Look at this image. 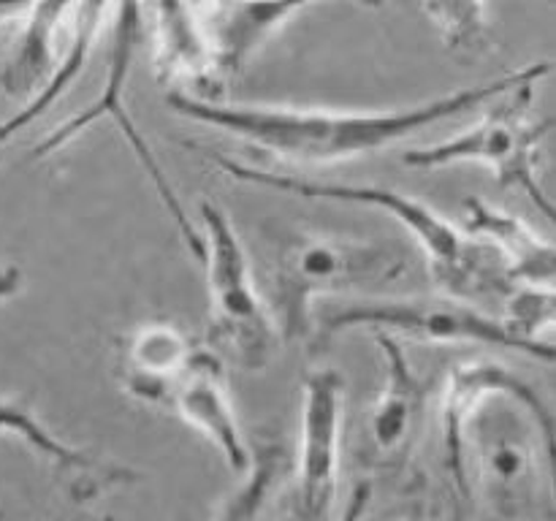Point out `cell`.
Returning <instances> with one entry per match:
<instances>
[{"instance_id": "cell-15", "label": "cell", "mask_w": 556, "mask_h": 521, "mask_svg": "<svg viewBox=\"0 0 556 521\" xmlns=\"http://www.w3.org/2000/svg\"><path fill=\"white\" fill-rule=\"evenodd\" d=\"M465 228L470 237L481 239V242L492 244L497 250L510 282L554 285V244L543 239L541 233L532 231L521 217L470 195L465 201Z\"/></svg>"}, {"instance_id": "cell-2", "label": "cell", "mask_w": 556, "mask_h": 521, "mask_svg": "<svg viewBox=\"0 0 556 521\" xmlns=\"http://www.w3.org/2000/svg\"><path fill=\"white\" fill-rule=\"evenodd\" d=\"M212 163L228 177L239 179V182L258 185V188L280 190V193L299 195V199L340 201V204H362L389 212L418 239V244L427 253L434 282L448 296L476 298L483 296V293H500L503 296L514 285L508 271H505L503 258H500L492 244L470 237L467 231H459L454 223L445 220L440 212L418 201L416 195L400 193V190L383 188V185L313 182V179L286 177V174L244 166L233 157L220 155H212Z\"/></svg>"}, {"instance_id": "cell-10", "label": "cell", "mask_w": 556, "mask_h": 521, "mask_svg": "<svg viewBox=\"0 0 556 521\" xmlns=\"http://www.w3.org/2000/svg\"><path fill=\"white\" fill-rule=\"evenodd\" d=\"M168 405L185 423H190L195 432L204 434L220 450V456L233 472L242 475L248 470L250 445L244 440L237 416H233L226 372H223V364L215 353L195 347L190 361L174 380Z\"/></svg>"}, {"instance_id": "cell-4", "label": "cell", "mask_w": 556, "mask_h": 521, "mask_svg": "<svg viewBox=\"0 0 556 521\" xmlns=\"http://www.w3.org/2000/svg\"><path fill=\"white\" fill-rule=\"evenodd\" d=\"M141 33H144V0H112V14H109V65H106V81H103V90L85 112L74 114L71 119H65L60 128H54L47 139L38 141L33 147L30 157L33 161H43V157L54 155V152L65 150L74 139H79L87 128H92L101 119H112L114 128L123 134V139L128 141L130 152L136 155L139 166L144 168V174L150 177L152 188H155L157 199H161L163 209L172 217L174 228L179 231V239L188 247V253L193 255L199 264H204L206 258V244L204 233L195 228V223L190 220L188 212H185L182 201H179L177 188L172 185V179L166 177V168L161 166V161L152 152L150 141L144 139V134L139 130L136 119L130 117L128 103H125V92H128V79L130 68H134L136 47L141 41Z\"/></svg>"}, {"instance_id": "cell-22", "label": "cell", "mask_w": 556, "mask_h": 521, "mask_svg": "<svg viewBox=\"0 0 556 521\" xmlns=\"http://www.w3.org/2000/svg\"><path fill=\"white\" fill-rule=\"evenodd\" d=\"M33 0H0V30L9 25H22Z\"/></svg>"}, {"instance_id": "cell-5", "label": "cell", "mask_w": 556, "mask_h": 521, "mask_svg": "<svg viewBox=\"0 0 556 521\" xmlns=\"http://www.w3.org/2000/svg\"><path fill=\"white\" fill-rule=\"evenodd\" d=\"M351 329L405 334L445 345H489L519 351L541 361H554V345H535L510 329L505 318L478 309L470 298L413 296V298H353L329 309L313 323V351H324L334 336Z\"/></svg>"}, {"instance_id": "cell-20", "label": "cell", "mask_w": 556, "mask_h": 521, "mask_svg": "<svg viewBox=\"0 0 556 521\" xmlns=\"http://www.w3.org/2000/svg\"><path fill=\"white\" fill-rule=\"evenodd\" d=\"M503 296L505 323L535 345H552L548 340H543V329H552L554 323V285L514 282Z\"/></svg>"}, {"instance_id": "cell-13", "label": "cell", "mask_w": 556, "mask_h": 521, "mask_svg": "<svg viewBox=\"0 0 556 521\" xmlns=\"http://www.w3.org/2000/svg\"><path fill=\"white\" fill-rule=\"evenodd\" d=\"M155 76L163 87L174 90L182 81L210 85L217 68L201 0H155Z\"/></svg>"}, {"instance_id": "cell-16", "label": "cell", "mask_w": 556, "mask_h": 521, "mask_svg": "<svg viewBox=\"0 0 556 521\" xmlns=\"http://www.w3.org/2000/svg\"><path fill=\"white\" fill-rule=\"evenodd\" d=\"M195 347L182 329L172 323H144L123 345L119 378L130 396L150 405H168L174 380L190 361Z\"/></svg>"}, {"instance_id": "cell-3", "label": "cell", "mask_w": 556, "mask_h": 521, "mask_svg": "<svg viewBox=\"0 0 556 521\" xmlns=\"http://www.w3.org/2000/svg\"><path fill=\"white\" fill-rule=\"evenodd\" d=\"M405 255L380 242L299 231L286 237L269 266V309L280 340L313 336L315 302L334 293L383 285L405 275Z\"/></svg>"}, {"instance_id": "cell-1", "label": "cell", "mask_w": 556, "mask_h": 521, "mask_svg": "<svg viewBox=\"0 0 556 521\" xmlns=\"http://www.w3.org/2000/svg\"><path fill=\"white\" fill-rule=\"evenodd\" d=\"M552 60H538L525 68L508 71L486 85L467 87L448 96L429 98L416 106L402 109H315V106H258V103H220L185 90H168L166 106L195 125H206L233 136L248 147L291 163L353 161L375 155L400 139L424 128L481 112L514 87L541 81L552 74Z\"/></svg>"}, {"instance_id": "cell-18", "label": "cell", "mask_w": 556, "mask_h": 521, "mask_svg": "<svg viewBox=\"0 0 556 521\" xmlns=\"http://www.w3.org/2000/svg\"><path fill=\"white\" fill-rule=\"evenodd\" d=\"M424 14L456 54H478L489 47L486 0H424Z\"/></svg>"}, {"instance_id": "cell-11", "label": "cell", "mask_w": 556, "mask_h": 521, "mask_svg": "<svg viewBox=\"0 0 556 521\" xmlns=\"http://www.w3.org/2000/svg\"><path fill=\"white\" fill-rule=\"evenodd\" d=\"M315 0H201L220 74H237L282 30L299 11ZM364 9H380L386 0H356Z\"/></svg>"}, {"instance_id": "cell-19", "label": "cell", "mask_w": 556, "mask_h": 521, "mask_svg": "<svg viewBox=\"0 0 556 521\" xmlns=\"http://www.w3.org/2000/svg\"><path fill=\"white\" fill-rule=\"evenodd\" d=\"M282 472H286V448L275 443L261 445L258 450L250 448V465L242 472V486L226 499V505L217 510V516L220 519H253L261 510V505L275 492Z\"/></svg>"}, {"instance_id": "cell-9", "label": "cell", "mask_w": 556, "mask_h": 521, "mask_svg": "<svg viewBox=\"0 0 556 521\" xmlns=\"http://www.w3.org/2000/svg\"><path fill=\"white\" fill-rule=\"evenodd\" d=\"M345 378L318 367L302 383V443L296 467V516L320 521L331 516L340 488V443Z\"/></svg>"}, {"instance_id": "cell-6", "label": "cell", "mask_w": 556, "mask_h": 521, "mask_svg": "<svg viewBox=\"0 0 556 521\" xmlns=\"http://www.w3.org/2000/svg\"><path fill=\"white\" fill-rule=\"evenodd\" d=\"M538 81H525L486 106V114L465 134L438 141L429 147H416L402 155L405 166L413 168H445L454 163H483L494 171L503 190H521L532 204L554 220V204L538 177L541 141L552 130V119L532 123L527 117L532 92Z\"/></svg>"}, {"instance_id": "cell-7", "label": "cell", "mask_w": 556, "mask_h": 521, "mask_svg": "<svg viewBox=\"0 0 556 521\" xmlns=\"http://www.w3.org/2000/svg\"><path fill=\"white\" fill-rule=\"evenodd\" d=\"M206 244L212 340L244 369H264L280 342L271 309L250 271L248 253L220 206L204 201L199 209Z\"/></svg>"}, {"instance_id": "cell-21", "label": "cell", "mask_w": 556, "mask_h": 521, "mask_svg": "<svg viewBox=\"0 0 556 521\" xmlns=\"http://www.w3.org/2000/svg\"><path fill=\"white\" fill-rule=\"evenodd\" d=\"M25 285V271L20 269L16 264H3L0 266V304L14 298L16 293L22 291Z\"/></svg>"}, {"instance_id": "cell-14", "label": "cell", "mask_w": 556, "mask_h": 521, "mask_svg": "<svg viewBox=\"0 0 556 521\" xmlns=\"http://www.w3.org/2000/svg\"><path fill=\"white\" fill-rule=\"evenodd\" d=\"M79 0H33L22 20L20 38L0 68V92L9 98H33L54 74L68 41Z\"/></svg>"}, {"instance_id": "cell-12", "label": "cell", "mask_w": 556, "mask_h": 521, "mask_svg": "<svg viewBox=\"0 0 556 521\" xmlns=\"http://www.w3.org/2000/svg\"><path fill=\"white\" fill-rule=\"evenodd\" d=\"M0 432L25 440L36 454L52 461L54 470L68 481V494L76 503H90V499H98L112 488L128 486L139 478L130 467L117 465V461H103L92 456L90 450L60 440L20 399H0Z\"/></svg>"}, {"instance_id": "cell-8", "label": "cell", "mask_w": 556, "mask_h": 521, "mask_svg": "<svg viewBox=\"0 0 556 521\" xmlns=\"http://www.w3.org/2000/svg\"><path fill=\"white\" fill-rule=\"evenodd\" d=\"M383 356V389L372 402L364 427L362 459L380 475H407L416 456L418 440L427 423L429 399H432V380L424 378L407 358L405 347L396 334L369 331Z\"/></svg>"}, {"instance_id": "cell-17", "label": "cell", "mask_w": 556, "mask_h": 521, "mask_svg": "<svg viewBox=\"0 0 556 521\" xmlns=\"http://www.w3.org/2000/svg\"><path fill=\"white\" fill-rule=\"evenodd\" d=\"M109 14H112V0H79V3H76L68 41H65L63 54H60L58 68H54V74L43 81V87L36 96L27 98V103L20 112L11 114L9 119L0 123V144L14 139L16 134H22V130H25L27 125L36 123V119H41L43 114L68 92V87L74 85L81 76V71H85L92 43H96L98 33H101L103 25L109 22Z\"/></svg>"}]
</instances>
